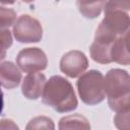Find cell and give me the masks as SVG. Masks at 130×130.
Masks as SVG:
<instances>
[{"label":"cell","instance_id":"obj_14","mask_svg":"<svg viewBox=\"0 0 130 130\" xmlns=\"http://www.w3.org/2000/svg\"><path fill=\"white\" fill-rule=\"evenodd\" d=\"M25 130H55V125L49 117L38 116L27 123Z\"/></svg>","mask_w":130,"mask_h":130},{"label":"cell","instance_id":"obj_4","mask_svg":"<svg viewBox=\"0 0 130 130\" xmlns=\"http://www.w3.org/2000/svg\"><path fill=\"white\" fill-rule=\"evenodd\" d=\"M77 89L81 101L87 105H96L105 99L104 77L100 71L89 70L77 80Z\"/></svg>","mask_w":130,"mask_h":130},{"label":"cell","instance_id":"obj_3","mask_svg":"<svg viewBox=\"0 0 130 130\" xmlns=\"http://www.w3.org/2000/svg\"><path fill=\"white\" fill-rule=\"evenodd\" d=\"M130 1H108L105 3V17L99 27L118 38L129 30L130 18L126 12Z\"/></svg>","mask_w":130,"mask_h":130},{"label":"cell","instance_id":"obj_13","mask_svg":"<svg viewBox=\"0 0 130 130\" xmlns=\"http://www.w3.org/2000/svg\"><path fill=\"white\" fill-rule=\"evenodd\" d=\"M105 1H95V2H85L78 1L77 6L79 11L87 18H95L102 12V9L105 6Z\"/></svg>","mask_w":130,"mask_h":130},{"label":"cell","instance_id":"obj_16","mask_svg":"<svg viewBox=\"0 0 130 130\" xmlns=\"http://www.w3.org/2000/svg\"><path fill=\"white\" fill-rule=\"evenodd\" d=\"M12 45V36L9 29L0 28V60L6 56L7 49Z\"/></svg>","mask_w":130,"mask_h":130},{"label":"cell","instance_id":"obj_1","mask_svg":"<svg viewBox=\"0 0 130 130\" xmlns=\"http://www.w3.org/2000/svg\"><path fill=\"white\" fill-rule=\"evenodd\" d=\"M43 102L59 113L73 111L78 104L71 83L59 75L52 76L46 81Z\"/></svg>","mask_w":130,"mask_h":130},{"label":"cell","instance_id":"obj_7","mask_svg":"<svg viewBox=\"0 0 130 130\" xmlns=\"http://www.w3.org/2000/svg\"><path fill=\"white\" fill-rule=\"evenodd\" d=\"M88 66L86 56L80 51H69L67 52L60 61V69L69 77H77Z\"/></svg>","mask_w":130,"mask_h":130},{"label":"cell","instance_id":"obj_18","mask_svg":"<svg viewBox=\"0 0 130 130\" xmlns=\"http://www.w3.org/2000/svg\"><path fill=\"white\" fill-rule=\"evenodd\" d=\"M0 130H19V128L12 120L2 119L0 121Z\"/></svg>","mask_w":130,"mask_h":130},{"label":"cell","instance_id":"obj_8","mask_svg":"<svg viewBox=\"0 0 130 130\" xmlns=\"http://www.w3.org/2000/svg\"><path fill=\"white\" fill-rule=\"evenodd\" d=\"M46 76L43 73L34 72L26 75L22 81V94L29 100H37L43 94L46 84Z\"/></svg>","mask_w":130,"mask_h":130},{"label":"cell","instance_id":"obj_15","mask_svg":"<svg viewBox=\"0 0 130 130\" xmlns=\"http://www.w3.org/2000/svg\"><path fill=\"white\" fill-rule=\"evenodd\" d=\"M16 19V12L7 7L0 6V28H6L14 24Z\"/></svg>","mask_w":130,"mask_h":130},{"label":"cell","instance_id":"obj_6","mask_svg":"<svg viewBox=\"0 0 130 130\" xmlns=\"http://www.w3.org/2000/svg\"><path fill=\"white\" fill-rule=\"evenodd\" d=\"M16 63L22 71L34 73L44 70L47 67L48 60L43 50L39 48H25L18 53Z\"/></svg>","mask_w":130,"mask_h":130},{"label":"cell","instance_id":"obj_19","mask_svg":"<svg viewBox=\"0 0 130 130\" xmlns=\"http://www.w3.org/2000/svg\"><path fill=\"white\" fill-rule=\"evenodd\" d=\"M2 110H3V92L0 88V114H1Z\"/></svg>","mask_w":130,"mask_h":130},{"label":"cell","instance_id":"obj_9","mask_svg":"<svg viewBox=\"0 0 130 130\" xmlns=\"http://www.w3.org/2000/svg\"><path fill=\"white\" fill-rule=\"evenodd\" d=\"M129 30L124 35L118 37L114 42L111 49L112 62H116L122 65H129L130 55H129Z\"/></svg>","mask_w":130,"mask_h":130},{"label":"cell","instance_id":"obj_12","mask_svg":"<svg viewBox=\"0 0 130 130\" xmlns=\"http://www.w3.org/2000/svg\"><path fill=\"white\" fill-rule=\"evenodd\" d=\"M59 130H90V124L84 116L73 114L60 120Z\"/></svg>","mask_w":130,"mask_h":130},{"label":"cell","instance_id":"obj_17","mask_svg":"<svg viewBox=\"0 0 130 130\" xmlns=\"http://www.w3.org/2000/svg\"><path fill=\"white\" fill-rule=\"evenodd\" d=\"M129 113L130 110L118 112L117 115L114 118V122L116 127L119 130H130L129 126Z\"/></svg>","mask_w":130,"mask_h":130},{"label":"cell","instance_id":"obj_11","mask_svg":"<svg viewBox=\"0 0 130 130\" xmlns=\"http://www.w3.org/2000/svg\"><path fill=\"white\" fill-rule=\"evenodd\" d=\"M114 43H109L105 41L94 40L90 46L91 58L101 64H109L112 62L111 49Z\"/></svg>","mask_w":130,"mask_h":130},{"label":"cell","instance_id":"obj_5","mask_svg":"<svg viewBox=\"0 0 130 130\" xmlns=\"http://www.w3.org/2000/svg\"><path fill=\"white\" fill-rule=\"evenodd\" d=\"M13 35L20 43H37L42 39L43 28L39 20L24 14L19 16L14 23Z\"/></svg>","mask_w":130,"mask_h":130},{"label":"cell","instance_id":"obj_10","mask_svg":"<svg viewBox=\"0 0 130 130\" xmlns=\"http://www.w3.org/2000/svg\"><path fill=\"white\" fill-rule=\"evenodd\" d=\"M21 80V73L12 62L6 61L0 63V84L5 88L16 87Z\"/></svg>","mask_w":130,"mask_h":130},{"label":"cell","instance_id":"obj_2","mask_svg":"<svg viewBox=\"0 0 130 130\" xmlns=\"http://www.w3.org/2000/svg\"><path fill=\"white\" fill-rule=\"evenodd\" d=\"M105 93L113 111L130 110V78L127 71L122 69L110 70L104 79Z\"/></svg>","mask_w":130,"mask_h":130}]
</instances>
